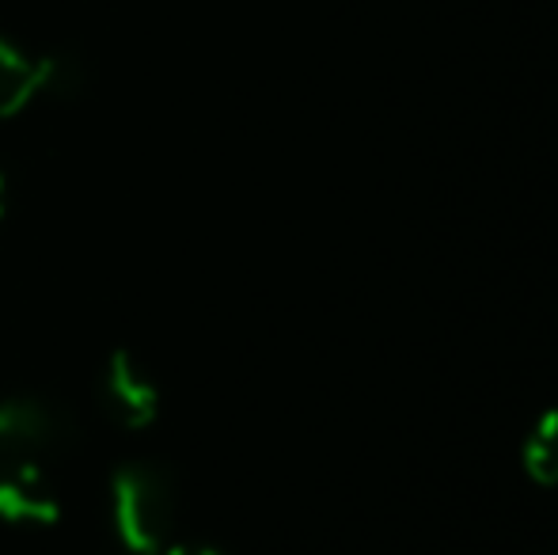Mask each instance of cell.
Listing matches in <instances>:
<instances>
[{"instance_id":"1","label":"cell","mask_w":558,"mask_h":555,"mask_svg":"<svg viewBox=\"0 0 558 555\" xmlns=\"http://www.w3.org/2000/svg\"><path fill=\"white\" fill-rule=\"evenodd\" d=\"M111 518L118 541L133 555H160L179 521L175 475L153 460L122 464L111 480Z\"/></svg>"},{"instance_id":"2","label":"cell","mask_w":558,"mask_h":555,"mask_svg":"<svg viewBox=\"0 0 558 555\" xmlns=\"http://www.w3.org/2000/svg\"><path fill=\"white\" fill-rule=\"evenodd\" d=\"M76 437V422L61 403L46 396H0V464H27V460L61 453Z\"/></svg>"},{"instance_id":"3","label":"cell","mask_w":558,"mask_h":555,"mask_svg":"<svg viewBox=\"0 0 558 555\" xmlns=\"http://www.w3.org/2000/svg\"><path fill=\"white\" fill-rule=\"evenodd\" d=\"M99 403L114 426L145 430L160 415V385L130 350H114L99 373Z\"/></svg>"},{"instance_id":"4","label":"cell","mask_w":558,"mask_h":555,"mask_svg":"<svg viewBox=\"0 0 558 555\" xmlns=\"http://www.w3.org/2000/svg\"><path fill=\"white\" fill-rule=\"evenodd\" d=\"M58 518V487L38 460L0 464V521H8V526H53Z\"/></svg>"},{"instance_id":"5","label":"cell","mask_w":558,"mask_h":555,"mask_svg":"<svg viewBox=\"0 0 558 555\" xmlns=\"http://www.w3.org/2000/svg\"><path fill=\"white\" fill-rule=\"evenodd\" d=\"M35 96H46V58L35 61L0 38V119H12Z\"/></svg>"},{"instance_id":"6","label":"cell","mask_w":558,"mask_h":555,"mask_svg":"<svg viewBox=\"0 0 558 555\" xmlns=\"http://www.w3.org/2000/svg\"><path fill=\"white\" fill-rule=\"evenodd\" d=\"M524 472L544 487L558 483V408L532 426L529 442H524Z\"/></svg>"},{"instance_id":"7","label":"cell","mask_w":558,"mask_h":555,"mask_svg":"<svg viewBox=\"0 0 558 555\" xmlns=\"http://www.w3.org/2000/svg\"><path fill=\"white\" fill-rule=\"evenodd\" d=\"M160 555H225V552L209 548V544H168Z\"/></svg>"},{"instance_id":"8","label":"cell","mask_w":558,"mask_h":555,"mask_svg":"<svg viewBox=\"0 0 558 555\" xmlns=\"http://www.w3.org/2000/svg\"><path fill=\"white\" fill-rule=\"evenodd\" d=\"M4 209H8V183H4V176H0V217H4Z\"/></svg>"}]
</instances>
